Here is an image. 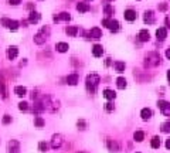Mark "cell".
<instances>
[{"instance_id": "obj_1", "label": "cell", "mask_w": 170, "mask_h": 153, "mask_svg": "<svg viewBox=\"0 0 170 153\" xmlns=\"http://www.w3.org/2000/svg\"><path fill=\"white\" fill-rule=\"evenodd\" d=\"M99 82H101V78H99L98 74H89V75H87L85 85H87V90L89 91L91 94H95V91H97Z\"/></svg>"}, {"instance_id": "obj_2", "label": "cell", "mask_w": 170, "mask_h": 153, "mask_svg": "<svg viewBox=\"0 0 170 153\" xmlns=\"http://www.w3.org/2000/svg\"><path fill=\"white\" fill-rule=\"evenodd\" d=\"M48 34H50V27H43V28L34 36V43L44 44L47 41V38H48Z\"/></svg>"}, {"instance_id": "obj_3", "label": "cell", "mask_w": 170, "mask_h": 153, "mask_svg": "<svg viewBox=\"0 0 170 153\" xmlns=\"http://www.w3.org/2000/svg\"><path fill=\"white\" fill-rule=\"evenodd\" d=\"M159 63H160V55L157 53H149L146 55V61H145L146 67H155Z\"/></svg>"}, {"instance_id": "obj_4", "label": "cell", "mask_w": 170, "mask_h": 153, "mask_svg": "<svg viewBox=\"0 0 170 153\" xmlns=\"http://www.w3.org/2000/svg\"><path fill=\"white\" fill-rule=\"evenodd\" d=\"M102 26L108 27L111 31H118L120 28L119 21H118V20H111V19H103V20H102Z\"/></svg>"}, {"instance_id": "obj_5", "label": "cell", "mask_w": 170, "mask_h": 153, "mask_svg": "<svg viewBox=\"0 0 170 153\" xmlns=\"http://www.w3.org/2000/svg\"><path fill=\"white\" fill-rule=\"evenodd\" d=\"M0 23L3 24L4 27H7V28H10V30L16 31L17 28H19V21L16 20H10V19H2L0 20Z\"/></svg>"}, {"instance_id": "obj_6", "label": "cell", "mask_w": 170, "mask_h": 153, "mask_svg": "<svg viewBox=\"0 0 170 153\" xmlns=\"http://www.w3.org/2000/svg\"><path fill=\"white\" fill-rule=\"evenodd\" d=\"M157 107H159L160 112L163 113L164 116H170V102H167V101H159Z\"/></svg>"}, {"instance_id": "obj_7", "label": "cell", "mask_w": 170, "mask_h": 153, "mask_svg": "<svg viewBox=\"0 0 170 153\" xmlns=\"http://www.w3.org/2000/svg\"><path fill=\"white\" fill-rule=\"evenodd\" d=\"M63 142H64L63 135L57 133V135H54L53 136V139H51V147H53V149H60L61 145H63Z\"/></svg>"}, {"instance_id": "obj_8", "label": "cell", "mask_w": 170, "mask_h": 153, "mask_svg": "<svg viewBox=\"0 0 170 153\" xmlns=\"http://www.w3.org/2000/svg\"><path fill=\"white\" fill-rule=\"evenodd\" d=\"M143 20H145V23H147V24H153L155 21H156V17H155V11L146 10V11H145V16H143Z\"/></svg>"}, {"instance_id": "obj_9", "label": "cell", "mask_w": 170, "mask_h": 153, "mask_svg": "<svg viewBox=\"0 0 170 153\" xmlns=\"http://www.w3.org/2000/svg\"><path fill=\"white\" fill-rule=\"evenodd\" d=\"M124 17H125V20H128V21H135V20H136V17H137V14H136V11H135V10L128 9V10H125Z\"/></svg>"}, {"instance_id": "obj_10", "label": "cell", "mask_w": 170, "mask_h": 153, "mask_svg": "<svg viewBox=\"0 0 170 153\" xmlns=\"http://www.w3.org/2000/svg\"><path fill=\"white\" fill-rule=\"evenodd\" d=\"M17 55H19V48L16 46H11L7 48V58L9 60H14Z\"/></svg>"}, {"instance_id": "obj_11", "label": "cell", "mask_w": 170, "mask_h": 153, "mask_svg": "<svg viewBox=\"0 0 170 153\" xmlns=\"http://www.w3.org/2000/svg\"><path fill=\"white\" fill-rule=\"evenodd\" d=\"M20 150V145L17 140H10L9 142V153H19Z\"/></svg>"}, {"instance_id": "obj_12", "label": "cell", "mask_w": 170, "mask_h": 153, "mask_svg": "<svg viewBox=\"0 0 170 153\" xmlns=\"http://www.w3.org/2000/svg\"><path fill=\"white\" fill-rule=\"evenodd\" d=\"M107 146L111 152H119V145H118V142H115V140H112V139L107 140Z\"/></svg>"}, {"instance_id": "obj_13", "label": "cell", "mask_w": 170, "mask_h": 153, "mask_svg": "<svg viewBox=\"0 0 170 153\" xmlns=\"http://www.w3.org/2000/svg\"><path fill=\"white\" fill-rule=\"evenodd\" d=\"M40 19H41V14L40 13H37V11H31L30 16H28V23L36 24V23H38V21H40Z\"/></svg>"}, {"instance_id": "obj_14", "label": "cell", "mask_w": 170, "mask_h": 153, "mask_svg": "<svg viewBox=\"0 0 170 153\" xmlns=\"http://www.w3.org/2000/svg\"><path fill=\"white\" fill-rule=\"evenodd\" d=\"M156 37H157V40L163 41L164 38L167 37V30L164 28V27H160V28H157V30H156Z\"/></svg>"}, {"instance_id": "obj_15", "label": "cell", "mask_w": 170, "mask_h": 153, "mask_svg": "<svg viewBox=\"0 0 170 153\" xmlns=\"http://www.w3.org/2000/svg\"><path fill=\"white\" fill-rule=\"evenodd\" d=\"M60 20H64V21L71 20L70 13H67V11H63V13H60L58 16H54V21H60Z\"/></svg>"}, {"instance_id": "obj_16", "label": "cell", "mask_w": 170, "mask_h": 153, "mask_svg": "<svg viewBox=\"0 0 170 153\" xmlns=\"http://www.w3.org/2000/svg\"><path fill=\"white\" fill-rule=\"evenodd\" d=\"M78 81H80L78 74H71V75L67 76V84H68V85H77Z\"/></svg>"}, {"instance_id": "obj_17", "label": "cell", "mask_w": 170, "mask_h": 153, "mask_svg": "<svg viewBox=\"0 0 170 153\" xmlns=\"http://www.w3.org/2000/svg\"><path fill=\"white\" fill-rule=\"evenodd\" d=\"M140 116H142L143 120H149L152 118V111L149 108H143V109L140 111Z\"/></svg>"}, {"instance_id": "obj_18", "label": "cell", "mask_w": 170, "mask_h": 153, "mask_svg": "<svg viewBox=\"0 0 170 153\" xmlns=\"http://www.w3.org/2000/svg\"><path fill=\"white\" fill-rule=\"evenodd\" d=\"M92 54L94 57H101L103 54V48L102 46H99V44H95V46L92 47Z\"/></svg>"}, {"instance_id": "obj_19", "label": "cell", "mask_w": 170, "mask_h": 153, "mask_svg": "<svg viewBox=\"0 0 170 153\" xmlns=\"http://www.w3.org/2000/svg\"><path fill=\"white\" fill-rule=\"evenodd\" d=\"M89 36L92 37V38H101V37H102V31H101V28H98V27H94V28H91Z\"/></svg>"}, {"instance_id": "obj_20", "label": "cell", "mask_w": 170, "mask_h": 153, "mask_svg": "<svg viewBox=\"0 0 170 153\" xmlns=\"http://www.w3.org/2000/svg\"><path fill=\"white\" fill-rule=\"evenodd\" d=\"M65 33H67L70 37H75L78 33V27L77 26H68L67 28H65Z\"/></svg>"}, {"instance_id": "obj_21", "label": "cell", "mask_w": 170, "mask_h": 153, "mask_svg": "<svg viewBox=\"0 0 170 153\" xmlns=\"http://www.w3.org/2000/svg\"><path fill=\"white\" fill-rule=\"evenodd\" d=\"M113 67H115V71H116L118 74H122L125 71V63L124 61H116V63L113 64Z\"/></svg>"}, {"instance_id": "obj_22", "label": "cell", "mask_w": 170, "mask_h": 153, "mask_svg": "<svg viewBox=\"0 0 170 153\" xmlns=\"http://www.w3.org/2000/svg\"><path fill=\"white\" fill-rule=\"evenodd\" d=\"M150 38V33L147 30H140L139 31V40L140 41H149Z\"/></svg>"}, {"instance_id": "obj_23", "label": "cell", "mask_w": 170, "mask_h": 153, "mask_svg": "<svg viewBox=\"0 0 170 153\" xmlns=\"http://www.w3.org/2000/svg\"><path fill=\"white\" fill-rule=\"evenodd\" d=\"M77 10L80 11V13H87V11H89V4L88 3H78Z\"/></svg>"}, {"instance_id": "obj_24", "label": "cell", "mask_w": 170, "mask_h": 153, "mask_svg": "<svg viewBox=\"0 0 170 153\" xmlns=\"http://www.w3.org/2000/svg\"><path fill=\"white\" fill-rule=\"evenodd\" d=\"M126 85H128V82H126V80H125L124 76H119V78L116 80V87L119 88V90H125Z\"/></svg>"}, {"instance_id": "obj_25", "label": "cell", "mask_w": 170, "mask_h": 153, "mask_svg": "<svg viewBox=\"0 0 170 153\" xmlns=\"http://www.w3.org/2000/svg\"><path fill=\"white\" fill-rule=\"evenodd\" d=\"M55 48L58 53H65V51H68V44L67 43H57Z\"/></svg>"}, {"instance_id": "obj_26", "label": "cell", "mask_w": 170, "mask_h": 153, "mask_svg": "<svg viewBox=\"0 0 170 153\" xmlns=\"http://www.w3.org/2000/svg\"><path fill=\"white\" fill-rule=\"evenodd\" d=\"M103 97L107 98V99L112 101V99H115V98H116V94L113 92L112 90H105V91H103Z\"/></svg>"}, {"instance_id": "obj_27", "label": "cell", "mask_w": 170, "mask_h": 153, "mask_svg": "<svg viewBox=\"0 0 170 153\" xmlns=\"http://www.w3.org/2000/svg\"><path fill=\"white\" fill-rule=\"evenodd\" d=\"M14 94H16L17 97H24L27 94V90L24 87H16L14 88Z\"/></svg>"}, {"instance_id": "obj_28", "label": "cell", "mask_w": 170, "mask_h": 153, "mask_svg": "<svg viewBox=\"0 0 170 153\" xmlns=\"http://www.w3.org/2000/svg\"><path fill=\"white\" fill-rule=\"evenodd\" d=\"M150 146L153 147V149H159L160 147V139L159 136H153L152 140H150Z\"/></svg>"}, {"instance_id": "obj_29", "label": "cell", "mask_w": 170, "mask_h": 153, "mask_svg": "<svg viewBox=\"0 0 170 153\" xmlns=\"http://www.w3.org/2000/svg\"><path fill=\"white\" fill-rule=\"evenodd\" d=\"M133 139L136 140V142H142V140L145 139V133L142 132V130H136V132L133 133Z\"/></svg>"}, {"instance_id": "obj_30", "label": "cell", "mask_w": 170, "mask_h": 153, "mask_svg": "<svg viewBox=\"0 0 170 153\" xmlns=\"http://www.w3.org/2000/svg\"><path fill=\"white\" fill-rule=\"evenodd\" d=\"M160 130L163 133H170V120H166L160 125Z\"/></svg>"}, {"instance_id": "obj_31", "label": "cell", "mask_w": 170, "mask_h": 153, "mask_svg": "<svg viewBox=\"0 0 170 153\" xmlns=\"http://www.w3.org/2000/svg\"><path fill=\"white\" fill-rule=\"evenodd\" d=\"M44 123H46V122H44L43 118H40V116H36V118H34V125H36L37 128H43Z\"/></svg>"}, {"instance_id": "obj_32", "label": "cell", "mask_w": 170, "mask_h": 153, "mask_svg": "<svg viewBox=\"0 0 170 153\" xmlns=\"http://www.w3.org/2000/svg\"><path fill=\"white\" fill-rule=\"evenodd\" d=\"M103 11H105V14H107L108 17H111L113 14V7L109 6V4H105V7H103Z\"/></svg>"}, {"instance_id": "obj_33", "label": "cell", "mask_w": 170, "mask_h": 153, "mask_svg": "<svg viewBox=\"0 0 170 153\" xmlns=\"http://www.w3.org/2000/svg\"><path fill=\"white\" fill-rule=\"evenodd\" d=\"M38 150H40V152H47V150H48V143L40 142L38 143Z\"/></svg>"}, {"instance_id": "obj_34", "label": "cell", "mask_w": 170, "mask_h": 153, "mask_svg": "<svg viewBox=\"0 0 170 153\" xmlns=\"http://www.w3.org/2000/svg\"><path fill=\"white\" fill-rule=\"evenodd\" d=\"M77 126H78V129L84 130L85 128H87V123H85V120H84V119H80V120L77 122Z\"/></svg>"}, {"instance_id": "obj_35", "label": "cell", "mask_w": 170, "mask_h": 153, "mask_svg": "<svg viewBox=\"0 0 170 153\" xmlns=\"http://www.w3.org/2000/svg\"><path fill=\"white\" fill-rule=\"evenodd\" d=\"M19 109L20 111H27L28 109V103L27 102H20L19 103Z\"/></svg>"}, {"instance_id": "obj_36", "label": "cell", "mask_w": 170, "mask_h": 153, "mask_svg": "<svg viewBox=\"0 0 170 153\" xmlns=\"http://www.w3.org/2000/svg\"><path fill=\"white\" fill-rule=\"evenodd\" d=\"M105 109H107V112H112L113 111V103L112 102L105 103Z\"/></svg>"}, {"instance_id": "obj_37", "label": "cell", "mask_w": 170, "mask_h": 153, "mask_svg": "<svg viewBox=\"0 0 170 153\" xmlns=\"http://www.w3.org/2000/svg\"><path fill=\"white\" fill-rule=\"evenodd\" d=\"M11 122V116L10 115H4L3 116V123L4 125H7V123H10Z\"/></svg>"}, {"instance_id": "obj_38", "label": "cell", "mask_w": 170, "mask_h": 153, "mask_svg": "<svg viewBox=\"0 0 170 153\" xmlns=\"http://www.w3.org/2000/svg\"><path fill=\"white\" fill-rule=\"evenodd\" d=\"M159 10H162V11L167 10V4H166V3H160V4H159Z\"/></svg>"}, {"instance_id": "obj_39", "label": "cell", "mask_w": 170, "mask_h": 153, "mask_svg": "<svg viewBox=\"0 0 170 153\" xmlns=\"http://www.w3.org/2000/svg\"><path fill=\"white\" fill-rule=\"evenodd\" d=\"M9 3L13 4V6H17V4L21 3V0H9Z\"/></svg>"}, {"instance_id": "obj_40", "label": "cell", "mask_w": 170, "mask_h": 153, "mask_svg": "<svg viewBox=\"0 0 170 153\" xmlns=\"http://www.w3.org/2000/svg\"><path fill=\"white\" fill-rule=\"evenodd\" d=\"M166 57H167V60H170V48L166 50Z\"/></svg>"}, {"instance_id": "obj_41", "label": "cell", "mask_w": 170, "mask_h": 153, "mask_svg": "<svg viewBox=\"0 0 170 153\" xmlns=\"http://www.w3.org/2000/svg\"><path fill=\"white\" fill-rule=\"evenodd\" d=\"M166 147H167V149H170V138L166 140Z\"/></svg>"}, {"instance_id": "obj_42", "label": "cell", "mask_w": 170, "mask_h": 153, "mask_svg": "<svg viewBox=\"0 0 170 153\" xmlns=\"http://www.w3.org/2000/svg\"><path fill=\"white\" fill-rule=\"evenodd\" d=\"M167 81H169V82H170V70L167 71Z\"/></svg>"}, {"instance_id": "obj_43", "label": "cell", "mask_w": 170, "mask_h": 153, "mask_svg": "<svg viewBox=\"0 0 170 153\" xmlns=\"http://www.w3.org/2000/svg\"><path fill=\"white\" fill-rule=\"evenodd\" d=\"M78 153H85V152H78Z\"/></svg>"}, {"instance_id": "obj_44", "label": "cell", "mask_w": 170, "mask_h": 153, "mask_svg": "<svg viewBox=\"0 0 170 153\" xmlns=\"http://www.w3.org/2000/svg\"><path fill=\"white\" fill-rule=\"evenodd\" d=\"M87 2H91V0H87Z\"/></svg>"}, {"instance_id": "obj_45", "label": "cell", "mask_w": 170, "mask_h": 153, "mask_svg": "<svg viewBox=\"0 0 170 153\" xmlns=\"http://www.w3.org/2000/svg\"><path fill=\"white\" fill-rule=\"evenodd\" d=\"M109 2H112V0H109Z\"/></svg>"}]
</instances>
